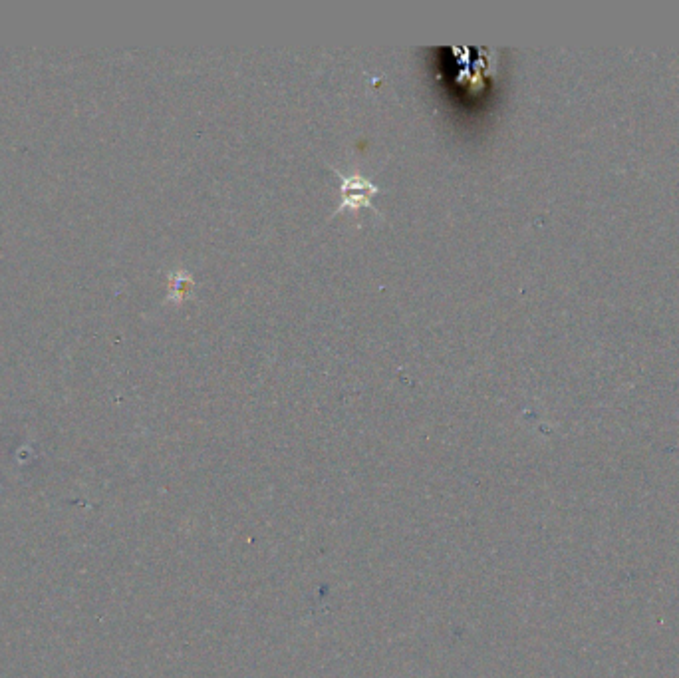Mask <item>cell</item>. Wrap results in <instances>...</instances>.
<instances>
[{
	"mask_svg": "<svg viewBox=\"0 0 679 678\" xmlns=\"http://www.w3.org/2000/svg\"><path fill=\"white\" fill-rule=\"evenodd\" d=\"M338 173L340 181H342V201L336 209V213L344 211V209H358L360 205H366V207H372L370 203V197L374 193L380 191V187L368 179H364L360 173H352V175H344L338 170H334Z\"/></svg>",
	"mask_w": 679,
	"mask_h": 678,
	"instance_id": "obj_1",
	"label": "cell"
}]
</instances>
